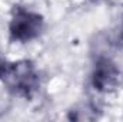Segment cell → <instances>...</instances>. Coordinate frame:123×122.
Instances as JSON below:
<instances>
[{
  "label": "cell",
  "mask_w": 123,
  "mask_h": 122,
  "mask_svg": "<svg viewBox=\"0 0 123 122\" xmlns=\"http://www.w3.org/2000/svg\"><path fill=\"white\" fill-rule=\"evenodd\" d=\"M115 37H116V42L120 46H123V14H122V17H120V20H119V23H117V26H116Z\"/></svg>",
  "instance_id": "277c9868"
},
{
  "label": "cell",
  "mask_w": 123,
  "mask_h": 122,
  "mask_svg": "<svg viewBox=\"0 0 123 122\" xmlns=\"http://www.w3.org/2000/svg\"><path fill=\"white\" fill-rule=\"evenodd\" d=\"M120 70L117 65L106 56H99L92 66L90 86L97 93H110L119 85Z\"/></svg>",
  "instance_id": "3957f363"
},
{
  "label": "cell",
  "mask_w": 123,
  "mask_h": 122,
  "mask_svg": "<svg viewBox=\"0 0 123 122\" xmlns=\"http://www.w3.org/2000/svg\"><path fill=\"white\" fill-rule=\"evenodd\" d=\"M0 79L13 96L23 99H33L40 88L39 70L29 59L6 63Z\"/></svg>",
  "instance_id": "6da1fadb"
},
{
  "label": "cell",
  "mask_w": 123,
  "mask_h": 122,
  "mask_svg": "<svg viewBox=\"0 0 123 122\" xmlns=\"http://www.w3.org/2000/svg\"><path fill=\"white\" fill-rule=\"evenodd\" d=\"M44 29L42 14L22 6H14L9 22V37L13 43H27L37 39Z\"/></svg>",
  "instance_id": "7a4b0ae2"
},
{
  "label": "cell",
  "mask_w": 123,
  "mask_h": 122,
  "mask_svg": "<svg viewBox=\"0 0 123 122\" xmlns=\"http://www.w3.org/2000/svg\"><path fill=\"white\" fill-rule=\"evenodd\" d=\"M6 63H7V62L4 61V59L1 58V55H0V76H1V73H3V70H4V68H6Z\"/></svg>",
  "instance_id": "5b68a950"
},
{
  "label": "cell",
  "mask_w": 123,
  "mask_h": 122,
  "mask_svg": "<svg viewBox=\"0 0 123 122\" xmlns=\"http://www.w3.org/2000/svg\"><path fill=\"white\" fill-rule=\"evenodd\" d=\"M92 1H97V0H92Z\"/></svg>",
  "instance_id": "8992f818"
}]
</instances>
